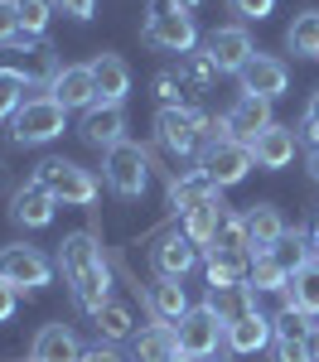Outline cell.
Returning a JSON list of instances; mask_svg holds the SVG:
<instances>
[{
    "instance_id": "6da1fadb",
    "label": "cell",
    "mask_w": 319,
    "mask_h": 362,
    "mask_svg": "<svg viewBox=\"0 0 319 362\" xmlns=\"http://www.w3.org/2000/svg\"><path fill=\"white\" fill-rule=\"evenodd\" d=\"M58 271L68 280V290H73V300L83 314H97V309L112 300V271H107V256L97 247V237L92 232H73V237H63V247H58Z\"/></svg>"
},
{
    "instance_id": "7a4b0ae2",
    "label": "cell",
    "mask_w": 319,
    "mask_h": 362,
    "mask_svg": "<svg viewBox=\"0 0 319 362\" xmlns=\"http://www.w3.org/2000/svg\"><path fill=\"white\" fill-rule=\"evenodd\" d=\"M155 131H160V145L184 160V155H199L208 140H223V121L194 112V107H160Z\"/></svg>"
},
{
    "instance_id": "3957f363",
    "label": "cell",
    "mask_w": 319,
    "mask_h": 362,
    "mask_svg": "<svg viewBox=\"0 0 319 362\" xmlns=\"http://www.w3.org/2000/svg\"><path fill=\"white\" fill-rule=\"evenodd\" d=\"M174 338H179L184 358H218V343H228V319L213 300L189 305V314L174 324Z\"/></svg>"
},
{
    "instance_id": "277c9868",
    "label": "cell",
    "mask_w": 319,
    "mask_h": 362,
    "mask_svg": "<svg viewBox=\"0 0 319 362\" xmlns=\"http://www.w3.org/2000/svg\"><path fill=\"white\" fill-rule=\"evenodd\" d=\"M145 44H155V49H165V54H179V58L194 54V44H199L194 15L179 10V5H155L150 20H145Z\"/></svg>"
},
{
    "instance_id": "5b68a950",
    "label": "cell",
    "mask_w": 319,
    "mask_h": 362,
    "mask_svg": "<svg viewBox=\"0 0 319 362\" xmlns=\"http://www.w3.org/2000/svg\"><path fill=\"white\" fill-rule=\"evenodd\" d=\"M63 121H68V112L54 97H25V107L10 121V136H15V145H49L54 136H63Z\"/></svg>"
},
{
    "instance_id": "8992f818",
    "label": "cell",
    "mask_w": 319,
    "mask_h": 362,
    "mask_svg": "<svg viewBox=\"0 0 319 362\" xmlns=\"http://www.w3.org/2000/svg\"><path fill=\"white\" fill-rule=\"evenodd\" d=\"M102 174H107V189L121 198H141L145 194V179H150V155H145L141 145H131V140H121L116 150H107V160H102Z\"/></svg>"
},
{
    "instance_id": "52a82bcc",
    "label": "cell",
    "mask_w": 319,
    "mask_h": 362,
    "mask_svg": "<svg viewBox=\"0 0 319 362\" xmlns=\"http://www.w3.org/2000/svg\"><path fill=\"white\" fill-rule=\"evenodd\" d=\"M257 165L252 160V145H242V140H208L199 150V169L218 184V189H232V184H242L247 179V169Z\"/></svg>"
},
{
    "instance_id": "ba28073f",
    "label": "cell",
    "mask_w": 319,
    "mask_h": 362,
    "mask_svg": "<svg viewBox=\"0 0 319 362\" xmlns=\"http://www.w3.org/2000/svg\"><path fill=\"white\" fill-rule=\"evenodd\" d=\"M34 179H39V184H44L58 203H73V208L97 203V179H92L83 165H73V160H44Z\"/></svg>"
},
{
    "instance_id": "9c48e42d",
    "label": "cell",
    "mask_w": 319,
    "mask_h": 362,
    "mask_svg": "<svg viewBox=\"0 0 319 362\" xmlns=\"http://www.w3.org/2000/svg\"><path fill=\"white\" fill-rule=\"evenodd\" d=\"M10 68H15L29 87H54V78L63 73L58 54L44 39H34V34H20V39L10 44Z\"/></svg>"
},
{
    "instance_id": "30bf717a",
    "label": "cell",
    "mask_w": 319,
    "mask_h": 362,
    "mask_svg": "<svg viewBox=\"0 0 319 362\" xmlns=\"http://www.w3.org/2000/svg\"><path fill=\"white\" fill-rule=\"evenodd\" d=\"M54 276L49 256L39 247H0V280L15 290H44Z\"/></svg>"
},
{
    "instance_id": "8fae6325",
    "label": "cell",
    "mask_w": 319,
    "mask_h": 362,
    "mask_svg": "<svg viewBox=\"0 0 319 362\" xmlns=\"http://www.w3.org/2000/svg\"><path fill=\"white\" fill-rule=\"evenodd\" d=\"M203 54L213 58V68L218 73H242L247 63H252V34L247 29H237V25H223V29H213L208 39H203Z\"/></svg>"
},
{
    "instance_id": "7c38bea8",
    "label": "cell",
    "mask_w": 319,
    "mask_h": 362,
    "mask_svg": "<svg viewBox=\"0 0 319 362\" xmlns=\"http://www.w3.org/2000/svg\"><path fill=\"white\" fill-rule=\"evenodd\" d=\"M78 136H83L92 150H116V145L126 140V112H121L116 102H97V107H87V112H83Z\"/></svg>"
},
{
    "instance_id": "4fadbf2b",
    "label": "cell",
    "mask_w": 319,
    "mask_h": 362,
    "mask_svg": "<svg viewBox=\"0 0 319 362\" xmlns=\"http://www.w3.org/2000/svg\"><path fill=\"white\" fill-rule=\"evenodd\" d=\"M237 78H242V92H247V97L276 102V97H286V87H290V68L271 54H252V63H247Z\"/></svg>"
},
{
    "instance_id": "5bb4252c",
    "label": "cell",
    "mask_w": 319,
    "mask_h": 362,
    "mask_svg": "<svg viewBox=\"0 0 319 362\" xmlns=\"http://www.w3.org/2000/svg\"><path fill=\"white\" fill-rule=\"evenodd\" d=\"M203 271H208V290H213V295H218V290H242V285H247V276H252V251L208 247Z\"/></svg>"
},
{
    "instance_id": "9a60e30c",
    "label": "cell",
    "mask_w": 319,
    "mask_h": 362,
    "mask_svg": "<svg viewBox=\"0 0 319 362\" xmlns=\"http://www.w3.org/2000/svg\"><path fill=\"white\" fill-rule=\"evenodd\" d=\"M49 97H54L63 112H87V107H97V102H102L87 63H78V68H63V73L54 78V87H49Z\"/></svg>"
},
{
    "instance_id": "2e32d148",
    "label": "cell",
    "mask_w": 319,
    "mask_h": 362,
    "mask_svg": "<svg viewBox=\"0 0 319 362\" xmlns=\"http://www.w3.org/2000/svg\"><path fill=\"white\" fill-rule=\"evenodd\" d=\"M199 256H203L199 242H189L184 232H170V237H160V247H155V276L160 280H184L199 266Z\"/></svg>"
},
{
    "instance_id": "e0dca14e",
    "label": "cell",
    "mask_w": 319,
    "mask_h": 362,
    "mask_svg": "<svg viewBox=\"0 0 319 362\" xmlns=\"http://www.w3.org/2000/svg\"><path fill=\"white\" fill-rule=\"evenodd\" d=\"M266 126H271V102H266V97H247V92H242V102L223 116V136L242 140V145H252Z\"/></svg>"
},
{
    "instance_id": "ac0fdd59",
    "label": "cell",
    "mask_w": 319,
    "mask_h": 362,
    "mask_svg": "<svg viewBox=\"0 0 319 362\" xmlns=\"http://www.w3.org/2000/svg\"><path fill=\"white\" fill-rule=\"evenodd\" d=\"M54 208H58V198L39 184V179H29L20 194L10 198V218L20 227H49L54 223Z\"/></svg>"
},
{
    "instance_id": "d6986e66",
    "label": "cell",
    "mask_w": 319,
    "mask_h": 362,
    "mask_svg": "<svg viewBox=\"0 0 319 362\" xmlns=\"http://www.w3.org/2000/svg\"><path fill=\"white\" fill-rule=\"evenodd\" d=\"M29 362H83V343L73 338L68 324H44V329L34 334Z\"/></svg>"
},
{
    "instance_id": "ffe728a7",
    "label": "cell",
    "mask_w": 319,
    "mask_h": 362,
    "mask_svg": "<svg viewBox=\"0 0 319 362\" xmlns=\"http://www.w3.org/2000/svg\"><path fill=\"white\" fill-rule=\"evenodd\" d=\"M252 160H257L261 169H286L290 160H295V131L281 126V121H271V126L252 140Z\"/></svg>"
},
{
    "instance_id": "44dd1931",
    "label": "cell",
    "mask_w": 319,
    "mask_h": 362,
    "mask_svg": "<svg viewBox=\"0 0 319 362\" xmlns=\"http://www.w3.org/2000/svg\"><path fill=\"white\" fill-rule=\"evenodd\" d=\"M92 83H97V97L102 102H126V92H131V68H126V58H116V54H97L92 63Z\"/></svg>"
},
{
    "instance_id": "7402d4cb",
    "label": "cell",
    "mask_w": 319,
    "mask_h": 362,
    "mask_svg": "<svg viewBox=\"0 0 319 362\" xmlns=\"http://www.w3.org/2000/svg\"><path fill=\"white\" fill-rule=\"evenodd\" d=\"M271 338H276V329H271V319H266L261 309H247V314H237L228 324V348L232 353H261Z\"/></svg>"
},
{
    "instance_id": "603a6c76",
    "label": "cell",
    "mask_w": 319,
    "mask_h": 362,
    "mask_svg": "<svg viewBox=\"0 0 319 362\" xmlns=\"http://www.w3.org/2000/svg\"><path fill=\"white\" fill-rule=\"evenodd\" d=\"M208 198H218V184L203 174V169H189V174H174L170 179V208L184 218V213H194L199 203H208Z\"/></svg>"
},
{
    "instance_id": "cb8c5ba5",
    "label": "cell",
    "mask_w": 319,
    "mask_h": 362,
    "mask_svg": "<svg viewBox=\"0 0 319 362\" xmlns=\"http://www.w3.org/2000/svg\"><path fill=\"white\" fill-rule=\"evenodd\" d=\"M281 309H305V314H319V256L290 276V285L281 290Z\"/></svg>"
},
{
    "instance_id": "d4e9b609",
    "label": "cell",
    "mask_w": 319,
    "mask_h": 362,
    "mask_svg": "<svg viewBox=\"0 0 319 362\" xmlns=\"http://www.w3.org/2000/svg\"><path fill=\"white\" fill-rule=\"evenodd\" d=\"M223 218H228V203H223V198H208V203H199L194 213H184V227H179V232H184L189 242H199V247H213Z\"/></svg>"
},
{
    "instance_id": "484cf974",
    "label": "cell",
    "mask_w": 319,
    "mask_h": 362,
    "mask_svg": "<svg viewBox=\"0 0 319 362\" xmlns=\"http://www.w3.org/2000/svg\"><path fill=\"white\" fill-rule=\"evenodd\" d=\"M174 353H179V338H174L170 324H150L131 338V358L136 362H170Z\"/></svg>"
},
{
    "instance_id": "4316f807",
    "label": "cell",
    "mask_w": 319,
    "mask_h": 362,
    "mask_svg": "<svg viewBox=\"0 0 319 362\" xmlns=\"http://www.w3.org/2000/svg\"><path fill=\"white\" fill-rule=\"evenodd\" d=\"M242 218H247V237H252V247H257V251H271L290 232L286 218H281L271 203H257V208H252V213H242Z\"/></svg>"
},
{
    "instance_id": "83f0119b",
    "label": "cell",
    "mask_w": 319,
    "mask_h": 362,
    "mask_svg": "<svg viewBox=\"0 0 319 362\" xmlns=\"http://www.w3.org/2000/svg\"><path fill=\"white\" fill-rule=\"evenodd\" d=\"M150 309H155V324H179L184 314H189V295H184V285L179 280H155L150 285Z\"/></svg>"
},
{
    "instance_id": "f1b7e54d",
    "label": "cell",
    "mask_w": 319,
    "mask_h": 362,
    "mask_svg": "<svg viewBox=\"0 0 319 362\" xmlns=\"http://www.w3.org/2000/svg\"><path fill=\"white\" fill-rule=\"evenodd\" d=\"M247 285L257 295H281L290 285V271L276 261V251H252V276H247Z\"/></svg>"
},
{
    "instance_id": "f546056e",
    "label": "cell",
    "mask_w": 319,
    "mask_h": 362,
    "mask_svg": "<svg viewBox=\"0 0 319 362\" xmlns=\"http://www.w3.org/2000/svg\"><path fill=\"white\" fill-rule=\"evenodd\" d=\"M286 44H290V54H300V58H319V10H300L290 20Z\"/></svg>"
},
{
    "instance_id": "4dcf8cb0",
    "label": "cell",
    "mask_w": 319,
    "mask_h": 362,
    "mask_svg": "<svg viewBox=\"0 0 319 362\" xmlns=\"http://www.w3.org/2000/svg\"><path fill=\"white\" fill-rule=\"evenodd\" d=\"M271 251H276V261L286 266L290 276H295L300 266H310V261L319 256V251H315V237H310V232H286V237H281V242H276Z\"/></svg>"
},
{
    "instance_id": "1f68e13d",
    "label": "cell",
    "mask_w": 319,
    "mask_h": 362,
    "mask_svg": "<svg viewBox=\"0 0 319 362\" xmlns=\"http://www.w3.org/2000/svg\"><path fill=\"white\" fill-rule=\"evenodd\" d=\"M92 319H97V334L107 338V343H121V338H136V334H131V329H136V324H131V309H126V305H116V300H107V305L97 309Z\"/></svg>"
},
{
    "instance_id": "d6a6232c",
    "label": "cell",
    "mask_w": 319,
    "mask_h": 362,
    "mask_svg": "<svg viewBox=\"0 0 319 362\" xmlns=\"http://www.w3.org/2000/svg\"><path fill=\"white\" fill-rule=\"evenodd\" d=\"M25 87L29 83L10 68V63H0V126H5V121H15V112L25 107Z\"/></svg>"
},
{
    "instance_id": "836d02e7",
    "label": "cell",
    "mask_w": 319,
    "mask_h": 362,
    "mask_svg": "<svg viewBox=\"0 0 319 362\" xmlns=\"http://www.w3.org/2000/svg\"><path fill=\"white\" fill-rule=\"evenodd\" d=\"M271 329H276V343H305L315 324H310L305 309H281V314L271 319Z\"/></svg>"
},
{
    "instance_id": "e575fe53",
    "label": "cell",
    "mask_w": 319,
    "mask_h": 362,
    "mask_svg": "<svg viewBox=\"0 0 319 362\" xmlns=\"http://www.w3.org/2000/svg\"><path fill=\"white\" fill-rule=\"evenodd\" d=\"M15 10H20V29L39 39V34L49 29V20H54L58 5H54V0H15Z\"/></svg>"
},
{
    "instance_id": "d590c367",
    "label": "cell",
    "mask_w": 319,
    "mask_h": 362,
    "mask_svg": "<svg viewBox=\"0 0 319 362\" xmlns=\"http://www.w3.org/2000/svg\"><path fill=\"white\" fill-rule=\"evenodd\" d=\"M179 78H184L189 87H208L213 78H218V68H213L208 54H184L179 58Z\"/></svg>"
},
{
    "instance_id": "8d00e7d4",
    "label": "cell",
    "mask_w": 319,
    "mask_h": 362,
    "mask_svg": "<svg viewBox=\"0 0 319 362\" xmlns=\"http://www.w3.org/2000/svg\"><path fill=\"white\" fill-rule=\"evenodd\" d=\"M213 247L252 251V237H247V218H237V213H228V218H223V227H218V237H213Z\"/></svg>"
},
{
    "instance_id": "74e56055",
    "label": "cell",
    "mask_w": 319,
    "mask_h": 362,
    "mask_svg": "<svg viewBox=\"0 0 319 362\" xmlns=\"http://www.w3.org/2000/svg\"><path fill=\"white\" fill-rule=\"evenodd\" d=\"M184 92H189V83L179 78V68H174V73H160V78H155V97H160L165 107H184Z\"/></svg>"
},
{
    "instance_id": "f35d334b",
    "label": "cell",
    "mask_w": 319,
    "mask_h": 362,
    "mask_svg": "<svg viewBox=\"0 0 319 362\" xmlns=\"http://www.w3.org/2000/svg\"><path fill=\"white\" fill-rule=\"evenodd\" d=\"M20 34H25V29H20V10H15V0H0V49H10Z\"/></svg>"
},
{
    "instance_id": "ab89813d",
    "label": "cell",
    "mask_w": 319,
    "mask_h": 362,
    "mask_svg": "<svg viewBox=\"0 0 319 362\" xmlns=\"http://www.w3.org/2000/svg\"><path fill=\"white\" fill-rule=\"evenodd\" d=\"M228 5L242 15V20H266V15L276 10V0H228Z\"/></svg>"
},
{
    "instance_id": "60d3db41",
    "label": "cell",
    "mask_w": 319,
    "mask_h": 362,
    "mask_svg": "<svg viewBox=\"0 0 319 362\" xmlns=\"http://www.w3.org/2000/svg\"><path fill=\"white\" fill-rule=\"evenodd\" d=\"M300 136L310 140V150H319V92L310 97V107H305V126H300Z\"/></svg>"
},
{
    "instance_id": "b9f144b4",
    "label": "cell",
    "mask_w": 319,
    "mask_h": 362,
    "mask_svg": "<svg viewBox=\"0 0 319 362\" xmlns=\"http://www.w3.org/2000/svg\"><path fill=\"white\" fill-rule=\"evenodd\" d=\"M54 5L73 20H92V10H97V0H54Z\"/></svg>"
},
{
    "instance_id": "7bdbcfd3",
    "label": "cell",
    "mask_w": 319,
    "mask_h": 362,
    "mask_svg": "<svg viewBox=\"0 0 319 362\" xmlns=\"http://www.w3.org/2000/svg\"><path fill=\"white\" fill-rule=\"evenodd\" d=\"M83 362H126L112 343H97V348H83Z\"/></svg>"
},
{
    "instance_id": "ee69618b",
    "label": "cell",
    "mask_w": 319,
    "mask_h": 362,
    "mask_svg": "<svg viewBox=\"0 0 319 362\" xmlns=\"http://www.w3.org/2000/svg\"><path fill=\"white\" fill-rule=\"evenodd\" d=\"M15 300H20V290H15V285H5V280H0V324H5V319H10V314H15Z\"/></svg>"
},
{
    "instance_id": "f6af8a7d",
    "label": "cell",
    "mask_w": 319,
    "mask_h": 362,
    "mask_svg": "<svg viewBox=\"0 0 319 362\" xmlns=\"http://www.w3.org/2000/svg\"><path fill=\"white\" fill-rule=\"evenodd\" d=\"M276 362H310L305 343H276Z\"/></svg>"
},
{
    "instance_id": "bcb514c9",
    "label": "cell",
    "mask_w": 319,
    "mask_h": 362,
    "mask_svg": "<svg viewBox=\"0 0 319 362\" xmlns=\"http://www.w3.org/2000/svg\"><path fill=\"white\" fill-rule=\"evenodd\" d=\"M305 358H310V362H319V324L310 329V338H305Z\"/></svg>"
},
{
    "instance_id": "7dc6e473",
    "label": "cell",
    "mask_w": 319,
    "mask_h": 362,
    "mask_svg": "<svg viewBox=\"0 0 319 362\" xmlns=\"http://www.w3.org/2000/svg\"><path fill=\"white\" fill-rule=\"evenodd\" d=\"M310 174L319 179V150H310Z\"/></svg>"
},
{
    "instance_id": "c3c4849f",
    "label": "cell",
    "mask_w": 319,
    "mask_h": 362,
    "mask_svg": "<svg viewBox=\"0 0 319 362\" xmlns=\"http://www.w3.org/2000/svg\"><path fill=\"white\" fill-rule=\"evenodd\" d=\"M165 5H179V10H194L199 0H165Z\"/></svg>"
},
{
    "instance_id": "681fc988",
    "label": "cell",
    "mask_w": 319,
    "mask_h": 362,
    "mask_svg": "<svg viewBox=\"0 0 319 362\" xmlns=\"http://www.w3.org/2000/svg\"><path fill=\"white\" fill-rule=\"evenodd\" d=\"M170 362H199V358H184V353H174V358Z\"/></svg>"
},
{
    "instance_id": "f907efd6",
    "label": "cell",
    "mask_w": 319,
    "mask_h": 362,
    "mask_svg": "<svg viewBox=\"0 0 319 362\" xmlns=\"http://www.w3.org/2000/svg\"><path fill=\"white\" fill-rule=\"evenodd\" d=\"M310 237H315V251H319V218H315V232H310Z\"/></svg>"
},
{
    "instance_id": "816d5d0a",
    "label": "cell",
    "mask_w": 319,
    "mask_h": 362,
    "mask_svg": "<svg viewBox=\"0 0 319 362\" xmlns=\"http://www.w3.org/2000/svg\"><path fill=\"white\" fill-rule=\"evenodd\" d=\"M199 362H223V358H199Z\"/></svg>"
}]
</instances>
